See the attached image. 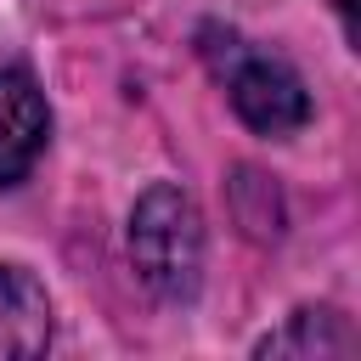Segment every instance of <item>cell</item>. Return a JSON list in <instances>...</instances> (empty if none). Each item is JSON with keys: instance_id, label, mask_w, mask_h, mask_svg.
Returning <instances> with one entry per match:
<instances>
[{"instance_id": "cell-1", "label": "cell", "mask_w": 361, "mask_h": 361, "mask_svg": "<svg viewBox=\"0 0 361 361\" xmlns=\"http://www.w3.org/2000/svg\"><path fill=\"white\" fill-rule=\"evenodd\" d=\"M130 259L158 299L186 305L197 293V282H203V214H197L192 192H180L175 180H152L135 197Z\"/></svg>"}, {"instance_id": "cell-2", "label": "cell", "mask_w": 361, "mask_h": 361, "mask_svg": "<svg viewBox=\"0 0 361 361\" xmlns=\"http://www.w3.org/2000/svg\"><path fill=\"white\" fill-rule=\"evenodd\" d=\"M220 62V79H226V96H231V113L254 130V135H293L310 124V90L299 79V68L288 56H271V51H254L248 39H237L226 28V56L209 51Z\"/></svg>"}, {"instance_id": "cell-3", "label": "cell", "mask_w": 361, "mask_h": 361, "mask_svg": "<svg viewBox=\"0 0 361 361\" xmlns=\"http://www.w3.org/2000/svg\"><path fill=\"white\" fill-rule=\"evenodd\" d=\"M51 141V102L28 68H0V186H17Z\"/></svg>"}, {"instance_id": "cell-4", "label": "cell", "mask_w": 361, "mask_h": 361, "mask_svg": "<svg viewBox=\"0 0 361 361\" xmlns=\"http://www.w3.org/2000/svg\"><path fill=\"white\" fill-rule=\"evenodd\" d=\"M51 333H56V310H51L45 282L28 265L0 259V361L45 355Z\"/></svg>"}, {"instance_id": "cell-5", "label": "cell", "mask_w": 361, "mask_h": 361, "mask_svg": "<svg viewBox=\"0 0 361 361\" xmlns=\"http://www.w3.org/2000/svg\"><path fill=\"white\" fill-rule=\"evenodd\" d=\"M361 350V338H355V327L338 316V310H327V305H316V310H293L276 333H265L259 344H254V355L259 361H282V355H293V361H327V355H355Z\"/></svg>"}]
</instances>
